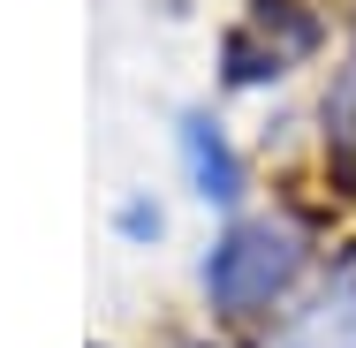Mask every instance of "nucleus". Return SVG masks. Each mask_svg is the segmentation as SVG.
Here are the masks:
<instances>
[{"instance_id": "f257e3e1", "label": "nucleus", "mask_w": 356, "mask_h": 348, "mask_svg": "<svg viewBox=\"0 0 356 348\" xmlns=\"http://www.w3.org/2000/svg\"><path fill=\"white\" fill-rule=\"evenodd\" d=\"M288 273H296V235L288 227H235L205 265V288L227 310H250V303H273V288Z\"/></svg>"}, {"instance_id": "f03ea898", "label": "nucleus", "mask_w": 356, "mask_h": 348, "mask_svg": "<svg viewBox=\"0 0 356 348\" xmlns=\"http://www.w3.org/2000/svg\"><path fill=\"white\" fill-rule=\"evenodd\" d=\"M288 348H356V303L341 295V303H318L296 333H288Z\"/></svg>"}, {"instance_id": "7ed1b4c3", "label": "nucleus", "mask_w": 356, "mask_h": 348, "mask_svg": "<svg viewBox=\"0 0 356 348\" xmlns=\"http://www.w3.org/2000/svg\"><path fill=\"white\" fill-rule=\"evenodd\" d=\"M190 167H197L205 197H235V151H227L205 122H190Z\"/></svg>"}]
</instances>
